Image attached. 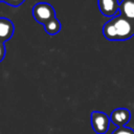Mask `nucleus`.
<instances>
[{"label":"nucleus","mask_w":134,"mask_h":134,"mask_svg":"<svg viewBox=\"0 0 134 134\" xmlns=\"http://www.w3.org/2000/svg\"><path fill=\"white\" fill-rule=\"evenodd\" d=\"M103 35L109 41H124L134 36L133 24L120 14L111 18L103 26Z\"/></svg>","instance_id":"nucleus-1"},{"label":"nucleus","mask_w":134,"mask_h":134,"mask_svg":"<svg viewBox=\"0 0 134 134\" xmlns=\"http://www.w3.org/2000/svg\"><path fill=\"white\" fill-rule=\"evenodd\" d=\"M31 14L34 19L42 25L55 17V10L53 6L47 2H39L35 4L31 9Z\"/></svg>","instance_id":"nucleus-2"},{"label":"nucleus","mask_w":134,"mask_h":134,"mask_svg":"<svg viewBox=\"0 0 134 134\" xmlns=\"http://www.w3.org/2000/svg\"><path fill=\"white\" fill-rule=\"evenodd\" d=\"M90 122L92 130L96 134H105L110 126V116L102 111H92L90 114Z\"/></svg>","instance_id":"nucleus-3"},{"label":"nucleus","mask_w":134,"mask_h":134,"mask_svg":"<svg viewBox=\"0 0 134 134\" xmlns=\"http://www.w3.org/2000/svg\"><path fill=\"white\" fill-rule=\"evenodd\" d=\"M131 119V112L127 108H116L110 114V120L116 127H126Z\"/></svg>","instance_id":"nucleus-4"},{"label":"nucleus","mask_w":134,"mask_h":134,"mask_svg":"<svg viewBox=\"0 0 134 134\" xmlns=\"http://www.w3.org/2000/svg\"><path fill=\"white\" fill-rule=\"evenodd\" d=\"M99 12L106 17H115L119 12L118 0H97Z\"/></svg>","instance_id":"nucleus-5"},{"label":"nucleus","mask_w":134,"mask_h":134,"mask_svg":"<svg viewBox=\"0 0 134 134\" xmlns=\"http://www.w3.org/2000/svg\"><path fill=\"white\" fill-rule=\"evenodd\" d=\"M15 27L13 22L7 18H0V41L9 40L14 34Z\"/></svg>","instance_id":"nucleus-6"},{"label":"nucleus","mask_w":134,"mask_h":134,"mask_svg":"<svg viewBox=\"0 0 134 134\" xmlns=\"http://www.w3.org/2000/svg\"><path fill=\"white\" fill-rule=\"evenodd\" d=\"M119 14L130 20L134 21V0H122L119 3Z\"/></svg>","instance_id":"nucleus-7"},{"label":"nucleus","mask_w":134,"mask_h":134,"mask_svg":"<svg viewBox=\"0 0 134 134\" xmlns=\"http://www.w3.org/2000/svg\"><path fill=\"white\" fill-rule=\"evenodd\" d=\"M43 26H44V29H45L46 34L49 35V36H54V35L59 34L60 30H61V27H62L61 22L59 21V19L57 17L47 21L45 24H43Z\"/></svg>","instance_id":"nucleus-8"},{"label":"nucleus","mask_w":134,"mask_h":134,"mask_svg":"<svg viewBox=\"0 0 134 134\" xmlns=\"http://www.w3.org/2000/svg\"><path fill=\"white\" fill-rule=\"evenodd\" d=\"M111 134H134V130L129 127H117Z\"/></svg>","instance_id":"nucleus-9"},{"label":"nucleus","mask_w":134,"mask_h":134,"mask_svg":"<svg viewBox=\"0 0 134 134\" xmlns=\"http://www.w3.org/2000/svg\"><path fill=\"white\" fill-rule=\"evenodd\" d=\"M6 4L10 5V6H14V7H17L19 5H21L25 0H3Z\"/></svg>","instance_id":"nucleus-10"},{"label":"nucleus","mask_w":134,"mask_h":134,"mask_svg":"<svg viewBox=\"0 0 134 134\" xmlns=\"http://www.w3.org/2000/svg\"><path fill=\"white\" fill-rule=\"evenodd\" d=\"M5 57V45H4V42L0 41V62L4 59Z\"/></svg>","instance_id":"nucleus-11"},{"label":"nucleus","mask_w":134,"mask_h":134,"mask_svg":"<svg viewBox=\"0 0 134 134\" xmlns=\"http://www.w3.org/2000/svg\"><path fill=\"white\" fill-rule=\"evenodd\" d=\"M132 24H133V32H134V21L132 22Z\"/></svg>","instance_id":"nucleus-12"},{"label":"nucleus","mask_w":134,"mask_h":134,"mask_svg":"<svg viewBox=\"0 0 134 134\" xmlns=\"http://www.w3.org/2000/svg\"><path fill=\"white\" fill-rule=\"evenodd\" d=\"M0 1H3V0H0Z\"/></svg>","instance_id":"nucleus-13"}]
</instances>
